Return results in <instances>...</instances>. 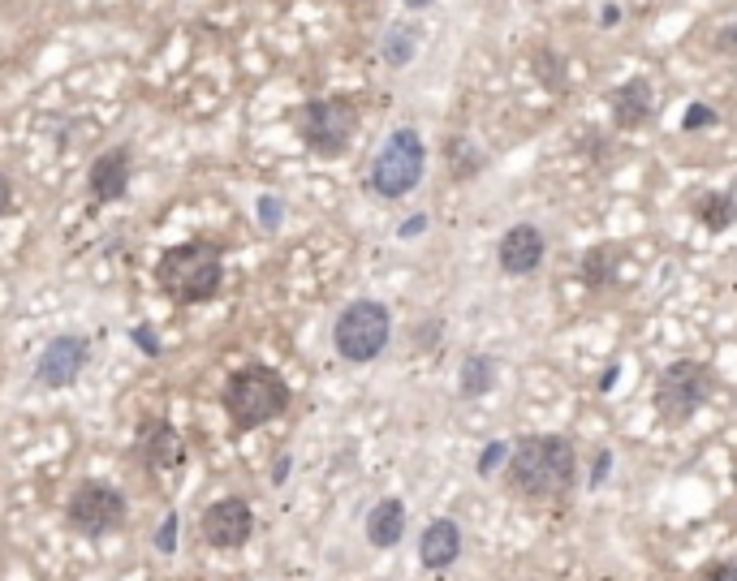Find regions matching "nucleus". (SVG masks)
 I'll return each instance as SVG.
<instances>
[{
  "label": "nucleus",
  "instance_id": "nucleus-1",
  "mask_svg": "<svg viewBox=\"0 0 737 581\" xmlns=\"http://www.w3.org/2000/svg\"><path fill=\"white\" fill-rule=\"evenodd\" d=\"M505 478H510V491L522 500H535V505L561 500L574 491L578 452L565 436H522L514 439Z\"/></svg>",
  "mask_w": 737,
  "mask_h": 581
},
{
  "label": "nucleus",
  "instance_id": "nucleus-2",
  "mask_svg": "<svg viewBox=\"0 0 737 581\" xmlns=\"http://www.w3.org/2000/svg\"><path fill=\"white\" fill-rule=\"evenodd\" d=\"M155 285L177 306L212 301L224 285V250L217 241H182L168 246L155 263Z\"/></svg>",
  "mask_w": 737,
  "mask_h": 581
},
{
  "label": "nucleus",
  "instance_id": "nucleus-3",
  "mask_svg": "<svg viewBox=\"0 0 737 581\" xmlns=\"http://www.w3.org/2000/svg\"><path fill=\"white\" fill-rule=\"evenodd\" d=\"M294 392L290 383L272 370V366H242L224 379L221 392V410L229 414L233 431H259L268 427L272 418H281L290 410Z\"/></svg>",
  "mask_w": 737,
  "mask_h": 581
},
{
  "label": "nucleus",
  "instance_id": "nucleus-4",
  "mask_svg": "<svg viewBox=\"0 0 737 581\" xmlns=\"http://www.w3.org/2000/svg\"><path fill=\"white\" fill-rule=\"evenodd\" d=\"M294 126H297V139L311 146L315 155L324 159H337L346 155L359 126H363V112L354 99L346 95H328V99H306L302 108L294 112Z\"/></svg>",
  "mask_w": 737,
  "mask_h": 581
},
{
  "label": "nucleus",
  "instance_id": "nucleus-5",
  "mask_svg": "<svg viewBox=\"0 0 737 581\" xmlns=\"http://www.w3.org/2000/svg\"><path fill=\"white\" fill-rule=\"evenodd\" d=\"M388 341H393V315H388V306L375 301V297L350 301V306L337 315V323H332V345H337V354L354 366L375 363V358L388 349Z\"/></svg>",
  "mask_w": 737,
  "mask_h": 581
},
{
  "label": "nucleus",
  "instance_id": "nucleus-6",
  "mask_svg": "<svg viewBox=\"0 0 737 581\" xmlns=\"http://www.w3.org/2000/svg\"><path fill=\"white\" fill-rule=\"evenodd\" d=\"M423 168H428V146L419 139V130H393L384 146L375 151L371 159V190L379 199H406L419 181H423Z\"/></svg>",
  "mask_w": 737,
  "mask_h": 581
},
{
  "label": "nucleus",
  "instance_id": "nucleus-7",
  "mask_svg": "<svg viewBox=\"0 0 737 581\" xmlns=\"http://www.w3.org/2000/svg\"><path fill=\"white\" fill-rule=\"evenodd\" d=\"M712 388H716L712 366L694 363V358L668 363L660 370V379H656V396H652L660 423L664 427H686V423L703 410V401L712 396Z\"/></svg>",
  "mask_w": 737,
  "mask_h": 581
},
{
  "label": "nucleus",
  "instance_id": "nucleus-8",
  "mask_svg": "<svg viewBox=\"0 0 737 581\" xmlns=\"http://www.w3.org/2000/svg\"><path fill=\"white\" fill-rule=\"evenodd\" d=\"M70 525H74L78 534H86V538H104V534H113V530H121L126 525V496L117 491V487H108V483H82L74 496H70Z\"/></svg>",
  "mask_w": 737,
  "mask_h": 581
},
{
  "label": "nucleus",
  "instance_id": "nucleus-9",
  "mask_svg": "<svg viewBox=\"0 0 737 581\" xmlns=\"http://www.w3.org/2000/svg\"><path fill=\"white\" fill-rule=\"evenodd\" d=\"M199 534H203V543L217 547V552H237V547H246L250 534H255V512H250V505H246L242 496H224V500L203 509Z\"/></svg>",
  "mask_w": 737,
  "mask_h": 581
},
{
  "label": "nucleus",
  "instance_id": "nucleus-10",
  "mask_svg": "<svg viewBox=\"0 0 737 581\" xmlns=\"http://www.w3.org/2000/svg\"><path fill=\"white\" fill-rule=\"evenodd\" d=\"M91 358V341L86 336H52L35 363V379L44 388H70L78 375L86 370Z\"/></svg>",
  "mask_w": 737,
  "mask_h": 581
},
{
  "label": "nucleus",
  "instance_id": "nucleus-11",
  "mask_svg": "<svg viewBox=\"0 0 737 581\" xmlns=\"http://www.w3.org/2000/svg\"><path fill=\"white\" fill-rule=\"evenodd\" d=\"M130 177H134V155L130 146H113L104 155L91 159V173H86V190L95 203H121L126 190H130Z\"/></svg>",
  "mask_w": 737,
  "mask_h": 581
},
{
  "label": "nucleus",
  "instance_id": "nucleus-12",
  "mask_svg": "<svg viewBox=\"0 0 737 581\" xmlns=\"http://www.w3.org/2000/svg\"><path fill=\"white\" fill-rule=\"evenodd\" d=\"M543 259H548V241L535 224H514L496 246V263L505 276H530L543 268Z\"/></svg>",
  "mask_w": 737,
  "mask_h": 581
},
{
  "label": "nucleus",
  "instance_id": "nucleus-13",
  "mask_svg": "<svg viewBox=\"0 0 737 581\" xmlns=\"http://www.w3.org/2000/svg\"><path fill=\"white\" fill-rule=\"evenodd\" d=\"M134 452H139V461L148 465L151 474H168V470H177V465L186 461V443L177 436V427L164 423V418H148V423L139 427Z\"/></svg>",
  "mask_w": 737,
  "mask_h": 581
},
{
  "label": "nucleus",
  "instance_id": "nucleus-14",
  "mask_svg": "<svg viewBox=\"0 0 737 581\" xmlns=\"http://www.w3.org/2000/svg\"><path fill=\"white\" fill-rule=\"evenodd\" d=\"M612 121H617V130H639V126H647L652 121V108H656V91H652V78H630V82H621L617 91H612Z\"/></svg>",
  "mask_w": 737,
  "mask_h": 581
},
{
  "label": "nucleus",
  "instance_id": "nucleus-15",
  "mask_svg": "<svg viewBox=\"0 0 737 581\" xmlns=\"http://www.w3.org/2000/svg\"><path fill=\"white\" fill-rule=\"evenodd\" d=\"M457 556H461V530H457V521H453V517L428 521V530H423V538H419V560H423V569L441 573Z\"/></svg>",
  "mask_w": 737,
  "mask_h": 581
},
{
  "label": "nucleus",
  "instance_id": "nucleus-16",
  "mask_svg": "<svg viewBox=\"0 0 737 581\" xmlns=\"http://www.w3.org/2000/svg\"><path fill=\"white\" fill-rule=\"evenodd\" d=\"M367 543L375 547V552H393L401 538H406V505L401 500H379L375 509L367 512Z\"/></svg>",
  "mask_w": 737,
  "mask_h": 581
},
{
  "label": "nucleus",
  "instance_id": "nucleus-17",
  "mask_svg": "<svg viewBox=\"0 0 737 581\" xmlns=\"http://www.w3.org/2000/svg\"><path fill=\"white\" fill-rule=\"evenodd\" d=\"M496 388V358L488 354H466L461 358V375H457V396L461 401H479Z\"/></svg>",
  "mask_w": 737,
  "mask_h": 581
},
{
  "label": "nucleus",
  "instance_id": "nucleus-18",
  "mask_svg": "<svg viewBox=\"0 0 737 581\" xmlns=\"http://www.w3.org/2000/svg\"><path fill=\"white\" fill-rule=\"evenodd\" d=\"M694 216L703 220V228H712V233H725L729 224L737 220V199L734 194H699L694 199Z\"/></svg>",
  "mask_w": 737,
  "mask_h": 581
},
{
  "label": "nucleus",
  "instance_id": "nucleus-19",
  "mask_svg": "<svg viewBox=\"0 0 737 581\" xmlns=\"http://www.w3.org/2000/svg\"><path fill=\"white\" fill-rule=\"evenodd\" d=\"M414 48H419V31L414 26H388V35L379 44V52H384V61L393 70H406L414 61Z\"/></svg>",
  "mask_w": 737,
  "mask_h": 581
},
{
  "label": "nucleus",
  "instance_id": "nucleus-20",
  "mask_svg": "<svg viewBox=\"0 0 737 581\" xmlns=\"http://www.w3.org/2000/svg\"><path fill=\"white\" fill-rule=\"evenodd\" d=\"M612 272H617V250L612 246H590L587 254H583V281H587L590 289L608 285Z\"/></svg>",
  "mask_w": 737,
  "mask_h": 581
},
{
  "label": "nucleus",
  "instance_id": "nucleus-21",
  "mask_svg": "<svg viewBox=\"0 0 737 581\" xmlns=\"http://www.w3.org/2000/svg\"><path fill=\"white\" fill-rule=\"evenodd\" d=\"M510 452H514V443H505V439H492L483 452H479V478H492V470H501V465H510Z\"/></svg>",
  "mask_w": 737,
  "mask_h": 581
},
{
  "label": "nucleus",
  "instance_id": "nucleus-22",
  "mask_svg": "<svg viewBox=\"0 0 737 581\" xmlns=\"http://www.w3.org/2000/svg\"><path fill=\"white\" fill-rule=\"evenodd\" d=\"M716 121H721V112H716L712 104H690L686 117H681V130L694 134V130H707V126H716Z\"/></svg>",
  "mask_w": 737,
  "mask_h": 581
},
{
  "label": "nucleus",
  "instance_id": "nucleus-23",
  "mask_svg": "<svg viewBox=\"0 0 737 581\" xmlns=\"http://www.w3.org/2000/svg\"><path fill=\"white\" fill-rule=\"evenodd\" d=\"M177 530H182V521H177V512H168V517L160 521V530H155V552L173 556V552H177Z\"/></svg>",
  "mask_w": 737,
  "mask_h": 581
},
{
  "label": "nucleus",
  "instance_id": "nucleus-24",
  "mask_svg": "<svg viewBox=\"0 0 737 581\" xmlns=\"http://www.w3.org/2000/svg\"><path fill=\"white\" fill-rule=\"evenodd\" d=\"M281 220H285V203H281L277 194H264V199H259V224H264L268 233H277Z\"/></svg>",
  "mask_w": 737,
  "mask_h": 581
},
{
  "label": "nucleus",
  "instance_id": "nucleus-25",
  "mask_svg": "<svg viewBox=\"0 0 737 581\" xmlns=\"http://www.w3.org/2000/svg\"><path fill=\"white\" fill-rule=\"evenodd\" d=\"M130 341L148 354V358H160L164 354V345H160V336H155V328L151 323H139V328H130Z\"/></svg>",
  "mask_w": 737,
  "mask_h": 581
},
{
  "label": "nucleus",
  "instance_id": "nucleus-26",
  "mask_svg": "<svg viewBox=\"0 0 737 581\" xmlns=\"http://www.w3.org/2000/svg\"><path fill=\"white\" fill-rule=\"evenodd\" d=\"M699 581H737V565L734 560H712L699 569Z\"/></svg>",
  "mask_w": 737,
  "mask_h": 581
},
{
  "label": "nucleus",
  "instance_id": "nucleus-27",
  "mask_svg": "<svg viewBox=\"0 0 737 581\" xmlns=\"http://www.w3.org/2000/svg\"><path fill=\"white\" fill-rule=\"evenodd\" d=\"M608 470H612V452L604 448V452L595 456V465H590V487H599V483H608Z\"/></svg>",
  "mask_w": 737,
  "mask_h": 581
},
{
  "label": "nucleus",
  "instance_id": "nucleus-28",
  "mask_svg": "<svg viewBox=\"0 0 737 581\" xmlns=\"http://www.w3.org/2000/svg\"><path fill=\"white\" fill-rule=\"evenodd\" d=\"M716 48H721V52H737V22L716 31Z\"/></svg>",
  "mask_w": 737,
  "mask_h": 581
},
{
  "label": "nucleus",
  "instance_id": "nucleus-29",
  "mask_svg": "<svg viewBox=\"0 0 737 581\" xmlns=\"http://www.w3.org/2000/svg\"><path fill=\"white\" fill-rule=\"evenodd\" d=\"M423 228H428V216H414V220H406V224L397 228V237H406V241H410V237H414V233H423Z\"/></svg>",
  "mask_w": 737,
  "mask_h": 581
},
{
  "label": "nucleus",
  "instance_id": "nucleus-30",
  "mask_svg": "<svg viewBox=\"0 0 737 581\" xmlns=\"http://www.w3.org/2000/svg\"><path fill=\"white\" fill-rule=\"evenodd\" d=\"M9 208H13V181H9L4 173H0V216H4Z\"/></svg>",
  "mask_w": 737,
  "mask_h": 581
},
{
  "label": "nucleus",
  "instance_id": "nucleus-31",
  "mask_svg": "<svg viewBox=\"0 0 737 581\" xmlns=\"http://www.w3.org/2000/svg\"><path fill=\"white\" fill-rule=\"evenodd\" d=\"M285 474H290V456H277V465H272V483H285Z\"/></svg>",
  "mask_w": 737,
  "mask_h": 581
},
{
  "label": "nucleus",
  "instance_id": "nucleus-32",
  "mask_svg": "<svg viewBox=\"0 0 737 581\" xmlns=\"http://www.w3.org/2000/svg\"><path fill=\"white\" fill-rule=\"evenodd\" d=\"M617 370H621L617 363L604 370V379H599V392H612V383H617Z\"/></svg>",
  "mask_w": 737,
  "mask_h": 581
},
{
  "label": "nucleus",
  "instance_id": "nucleus-33",
  "mask_svg": "<svg viewBox=\"0 0 737 581\" xmlns=\"http://www.w3.org/2000/svg\"><path fill=\"white\" fill-rule=\"evenodd\" d=\"M401 4H406V9H428L432 0H401Z\"/></svg>",
  "mask_w": 737,
  "mask_h": 581
}]
</instances>
